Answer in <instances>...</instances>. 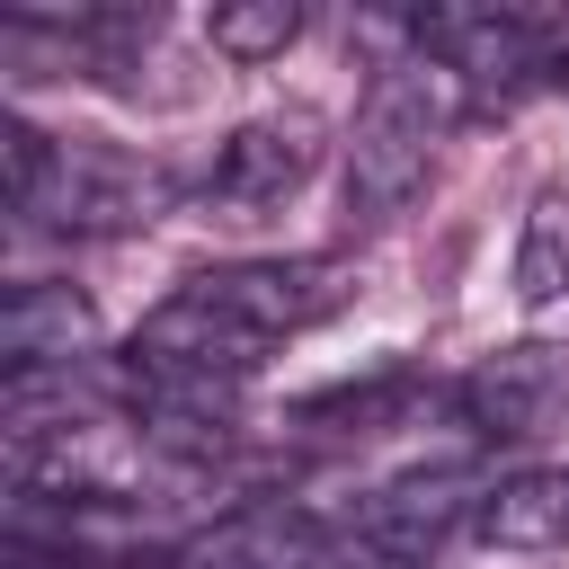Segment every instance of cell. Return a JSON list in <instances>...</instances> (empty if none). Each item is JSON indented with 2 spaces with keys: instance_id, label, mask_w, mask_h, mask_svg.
Here are the masks:
<instances>
[{
  "instance_id": "cell-1",
  "label": "cell",
  "mask_w": 569,
  "mask_h": 569,
  "mask_svg": "<svg viewBox=\"0 0 569 569\" xmlns=\"http://www.w3.org/2000/svg\"><path fill=\"white\" fill-rule=\"evenodd\" d=\"M453 107H462V80L436 53L391 62L356 116V142H347V213H365V222L400 213L427 187V160H436V133L453 124Z\"/></svg>"
},
{
  "instance_id": "cell-2",
  "label": "cell",
  "mask_w": 569,
  "mask_h": 569,
  "mask_svg": "<svg viewBox=\"0 0 569 569\" xmlns=\"http://www.w3.org/2000/svg\"><path fill=\"white\" fill-rule=\"evenodd\" d=\"M169 204V178L133 151H107V142H53L44 160V187L27 196V222H53V231H142L160 222Z\"/></svg>"
},
{
  "instance_id": "cell-3",
  "label": "cell",
  "mask_w": 569,
  "mask_h": 569,
  "mask_svg": "<svg viewBox=\"0 0 569 569\" xmlns=\"http://www.w3.org/2000/svg\"><path fill=\"white\" fill-rule=\"evenodd\" d=\"M196 302H213L222 320H240L249 338H284V329H311L338 311V267L329 258H249V267H213L187 284Z\"/></svg>"
},
{
  "instance_id": "cell-4",
  "label": "cell",
  "mask_w": 569,
  "mask_h": 569,
  "mask_svg": "<svg viewBox=\"0 0 569 569\" xmlns=\"http://www.w3.org/2000/svg\"><path fill=\"white\" fill-rule=\"evenodd\" d=\"M418 44L471 89V98H507L525 80H542V27L516 18V9H427L418 18Z\"/></svg>"
},
{
  "instance_id": "cell-5",
  "label": "cell",
  "mask_w": 569,
  "mask_h": 569,
  "mask_svg": "<svg viewBox=\"0 0 569 569\" xmlns=\"http://www.w3.org/2000/svg\"><path fill=\"white\" fill-rule=\"evenodd\" d=\"M311 160H320V124L311 116H249L213 151V196H231V204H284L311 178Z\"/></svg>"
},
{
  "instance_id": "cell-6",
  "label": "cell",
  "mask_w": 569,
  "mask_h": 569,
  "mask_svg": "<svg viewBox=\"0 0 569 569\" xmlns=\"http://www.w3.org/2000/svg\"><path fill=\"white\" fill-rule=\"evenodd\" d=\"M89 347H98V311H89L71 284H53V276L9 284V302H0V365H9V382L53 373V365L71 373Z\"/></svg>"
},
{
  "instance_id": "cell-7",
  "label": "cell",
  "mask_w": 569,
  "mask_h": 569,
  "mask_svg": "<svg viewBox=\"0 0 569 569\" xmlns=\"http://www.w3.org/2000/svg\"><path fill=\"white\" fill-rule=\"evenodd\" d=\"M462 409L480 436H533L569 409V356L560 347H507L462 382Z\"/></svg>"
},
{
  "instance_id": "cell-8",
  "label": "cell",
  "mask_w": 569,
  "mask_h": 569,
  "mask_svg": "<svg viewBox=\"0 0 569 569\" xmlns=\"http://www.w3.org/2000/svg\"><path fill=\"white\" fill-rule=\"evenodd\" d=\"M258 347H267V338H249L240 320H222V311L196 302V293H169V302L142 320V338H133V356L187 365V373H222V382H240V373L258 365Z\"/></svg>"
},
{
  "instance_id": "cell-9",
  "label": "cell",
  "mask_w": 569,
  "mask_h": 569,
  "mask_svg": "<svg viewBox=\"0 0 569 569\" xmlns=\"http://www.w3.org/2000/svg\"><path fill=\"white\" fill-rule=\"evenodd\" d=\"M471 533L489 551H560L569 542V462L551 471H507L471 498Z\"/></svg>"
},
{
  "instance_id": "cell-10",
  "label": "cell",
  "mask_w": 569,
  "mask_h": 569,
  "mask_svg": "<svg viewBox=\"0 0 569 569\" xmlns=\"http://www.w3.org/2000/svg\"><path fill=\"white\" fill-rule=\"evenodd\" d=\"M329 525H311L302 507H249L231 525H213L204 542H187L178 569H320Z\"/></svg>"
},
{
  "instance_id": "cell-11",
  "label": "cell",
  "mask_w": 569,
  "mask_h": 569,
  "mask_svg": "<svg viewBox=\"0 0 569 569\" xmlns=\"http://www.w3.org/2000/svg\"><path fill=\"white\" fill-rule=\"evenodd\" d=\"M516 293L525 302H560L569 293V178H551L525 213V240H516Z\"/></svg>"
},
{
  "instance_id": "cell-12",
  "label": "cell",
  "mask_w": 569,
  "mask_h": 569,
  "mask_svg": "<svg viewBox=\"0 0 569 569\" xmlns=\"http://www.w3.org/2000/svg\"><path fill=\"white\" fill-rule=\"evenodd\" d=\"M204 36H213V53H231V62H276V53L302 36V9H293V0H222V9L204 18Z\"/></svg>"
},
{
  "instance_id": "cell-13",
  "label": "cell",
  "mask_w": 569,
  "mask_h": 569,
  "mask_svg": "<svg viewBox=\"0 0 569 569\" xmlns=\"http://www.w3.org/2000/svg\"><path fill=\"white\" fill-rule=\"evenodd\" d=\"M44 160H53V142L27 116H0V187H9V213H27V196L44 187Z\"/></svg>"
}]
</instances>
